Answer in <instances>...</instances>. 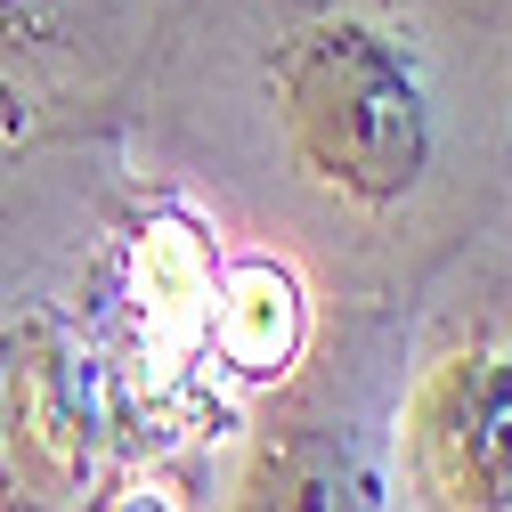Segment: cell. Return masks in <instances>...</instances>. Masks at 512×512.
<instances>
[{
	"label": "cell",
	"mask_w": 512,
	"mask_h": 512,
	"mask_svg": "<svg viewBox=\"0 0 512 512\" xmlns=\"http://www.w3.org/2000/svg\"><path fill=\"white\" fill-rule=\"evenodd\" d=\"M269 106L285 171L326 212L358 228H391L423 204L439 171V106L399 33L366 17L301 25L269 66Z\"/></svg>",
	"instance_id": "6da1fadb"
},
{
	"label": "cell",
	"mask_w": 512,
	"mask_h": 512,
	"mask_svg": "<svg viewBox=\"0 0 512 512\" xmlns=\"http://www.w3.org/2000/svg\"><path fill=\"white\" fill-rule=\"evenodd\" d=\"M220 512H391V464L366 407L326 374H293L269 399L261 431Z\"/></svg>",
	"instance_id": "3957f363"
},
{
	"label": "cell",
	"mask_w": 512,
	"mask_h": 512,
	"mask_svg": "<svg viewBox=\"0 0 512 512\" xmlns=\"http://www.w3.org/2000/svg\"><path fill=\"white\" fill-rule=\"evenodd\" d=\"M9 9H17V0H0V17H9Z\"/></svg>",
	"instance_id": "277c9868"
},
{
	"label": "cell",
	"mask_w": 512,
	"mask_h": 512,
	"mask_svg": "<svg viewBox=\"0 0 512 512\" xmlns=\"http://www.w3.org/2000/svg\"><path fill=\"white\" fill-rule=\"evenodd\" d=\"M391 512H512V334L439 342L382 423Z\"/></svg>",
	"instance_id": "7a4b0ae2"
}]
</instances>
